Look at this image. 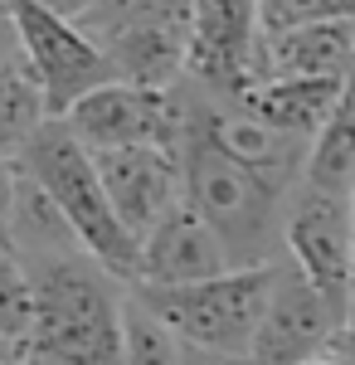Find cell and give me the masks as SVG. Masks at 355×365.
Returning a JSON list of instances; mask_svg holds the SVG:
<instances>
[{
  "mask_svg": "<svg viewBox=\"0 0 355 365\" xmlns=\"http://www.w3.org/2000/svg\"><path fill=\"white\" fill-rule=\"evenodd\" d=\"M127 25H195V0H103V10L83 29L93 39H108Z\"/></svg>",
  "mask_w": 355,
  "mask_h": 365,
  "instance_id": "17",
  "label": "cell"
},
{
  "mask_svg": "<svg viewBox=\"0 0 355 365\" xmlns=\"http://www.w3.org/2000/svg\"><path fill=\"white\" fill-rule=\"evenodd\" d=\"M93 156H98V170L108 180V195L117 205V215H122V225L137 239H146L156 229V220L185 195L180 151H165V146H108V151H93Z\"/></svg>",
  "mask_w": 355,
  "mask_h": 365,
  "instance_id": "11",
  "label": "cell"
},
{
  "mask_svg": "<svg viewBox=\"0 0 355 365\" xmlns=\"http://www.w3.org/2000/svg\"><path fill=\"white\" fill-rule=\"evenodd\" d=\"M263 34L317 25V20H355V0H258Z\"/></svg>",
  "mask_w": 355,
  "mask_h": 365,
  "instance_id": "18",
  "label": "cell"
},
{
  "mask_svg": "<svg viewBox=\"0 0 355 365\" xmlns=\"http://www.w3.org/2000/svg\"><path fill=\"white\" fill-rule=\"evenodd\" d=\"M341 327H346L341 312L331 307L326 297L317 292V282L282 253L248 361L253 365H302V361H312V356H321Z\"/></svg>",
  "mask_w": 355,
  "mask_h": 365,
  "instance_id": "8",
  "label": "cell"
},
{
  "mask_svg": "<svg viewBox=\"0 0 355 365\" xmlns=\"http://www.w3.org/2000/svg\"><path fill=\"white\" fill-rule=\"evenodd\" d=\"M15 190H20V156L0 151V249H10V215H15Z\"/></svg>",
  "mask_w": 355,
  "mask_h": 365,
  "instance_id": "19",
  "label": "cell"
},
{
  "mask_svg": "<svg viewBox=\"0 0 355 365\" xmlns=\"http://www.w3.org/2000/svg\"><path fill=\"white\" fill-rule=\"evenodd\" d=\"M195 103H200V83L190 73L170 88L108 78L88 98H78L63 122L93 151H108V146H165V151H180L185 132H190Z\"/></svg>",
  "mask_w": 355,
  "mask_h": 365,
  "instance_id": "5",
  "label": "cell"
},
{
  "mask_svg": "<svg viewBox=\"0 0 355 365\" xmlns=\"http://www.w3.org/2000/svg\"><path fill=\"white\" fill-rule=\"evenodd\" d=\"M351 322H355V190H351Z\"/></svg>",
  "mask_w": 355,
  "mask_h": 365,
  "instance_id": "24",
  "label": "cell"
},
{
  "mask_svg": "<svg viewBox=\"0 0 355 365\" xmlns=\"http://www.w3.org/2000/svg\"><path fill=\"white\" fill-rule=\"evenodd\" d=\"M224 268H239L229 244L219 239V229L180 195L165 210L156 229L141 239V263H137V282L141 287H180V282H200L215 278ZM132 282V287H137Z\"/></svg>",
  "mask_w": 355,
  "mask_h": 365,
  "instance_id": "10",
  "label": "cell"
},
{
  "mask_svg": "<svg viewBox=\"0 0 355 365\" xmlns=\"http://www.w3.org/2000/svg\"><path fill=\"white\" fill-rule=\"evenodd\" d=\"M20 166L29 175H39V185L58 200V210L68 215V225L78 229L83 249L93 258H103L122 282H137V263H141V239L122 225L117 205L108 195V180L98 170L93 146L63 122L49 117L34 141L20 151Z\"/></svg>",
  "mask_w": 355,
  "mask_h": 365,
  "instance_id": "3",
  "label": "cell"
},
{
  "mask_svg": "<svg viewBox=\"0 0 355 365\" xmlns=\"http://www.w3.org/2000/svg\"><path fill=\"white\" fill-rule=\"evenodd\" d=\"M15 58H25V49H20L15 20H10V5H0V68H5V63H15Z\"/></svg>",
  "mask_w": 355,
  "mask_h": 365,
  "instance_id": "20",
  "label": "cell"
},
{
  "mask_svg": "<svg viewBox=\"0 0 355 365\" xmlns=\"http://www.w3.org/2000/svg\"><path fill=\"white\" fill-rule=\"evenodd\" d=\"M122 365H185V341L165 327L156 312L132 292L127 302V336H122Z\"/></svg>",
  "mask_w": 355,
  "mask_h": 365,
  "instance_id": "16",
  "label": "cell"
},
{
  "mask_svg": "<svg viewBox=\"0 0 355 365\" xmlns=\"http://www.w3.org/2000/svg\"><path fill=\"white\" fill-rule=\"evenodd\" d=\"M346 93H351L346 78H253L224 108H239L292 137H317Z\"/></svg>",
  "mask_w": 355,
  "mask_h": 365,
  "instance_id": "13",
  "label": "cell"
},
{
  "mask_svg": "<svg viewBox=\"0 0 355 365\" xmlns=\"http://www.w3.org/2000/svg\"><path fill=\"white\" fill-rule=\"evenodd\" d=\"M49 117H54L49 113V98H44V88L34 78L29 58L5 63L0 68V151L20 156Z\"/></svg>",
  "mask_w": 355,
  "mask_h": 365,
  "instance_id": "15",
  "label": "cell"
},
{
  "mask_svg": "<svg viewBox=\"0 0 355 365\" xmlns=\"http://www.w3.org/2000/svg\"><path fill=\"white\" fill-rule=\"evenodd\" d=\"M34 287V351L44 365H122L127 302L122 282L103 258L83 249H58L20 258Z\"/></svg>",
  "mask_w": 355,
  "mask_h": 365,
  "instance_id": "2",
  "label": "cell"
},
{
  "mask_svg": "<svg viewBox=\"0 0 355 365\" xmlns=\"http://www.w3.org/2000/svg\"><path fill=\"white\" fill-rule=\"evenodd\" d=\"M185 365H253L248 356H224V351H200V346H185Z\"/></svg>",
  "mask_w": 355,
  "mask_h": 365,
  "instance_id": "22",
  "label": "cell"
},
{
  "mask_svg": "<svg viewBox=\"0 0 355 365\" xmlns=\"http://www.w3.org/2000/svg\"><path fill=\"white\" fill-rule=\"evenodd\" d=\"M258 78H346L355 83V20H317V25L263 34Z\"/></svg>",
  "mask_w": 355,
  "mask_h": 365,
  "instance_id": "12",
  "label": "cell"
},
{
  "mask_svg": "<svg viewBox=\"0 0 355 365\" xmlns=\"http://www.w3.org/2000/svg\"><path fill=\"white\" fill-rule=\"evenodd\" d=\"M282 244L287 258L317 282V292L341 312V322H351V195L297 180Z\"/></svg>",
  "mask_w": 355,
  "mask_h": 365,
  "instance_id": "7",
  "label": "cell"
},
{
  "mask_svg": "<svg viewBox=\"0 0 355 365\" xmlns=\"http://www.w3.org/2000/svg\"><path fill=\"white\" fill-rule=\"evenodd\" d=\"M302 365H341V361H336L331 351H321V356H312V361H302Z\"/></svg>",
  "mask_w": 355,
  "mask_h": 365,
  "instance_id": "25",
  "label": "cell"
},
{
  "mask_svg": "<svg viewBox=\"0 0 355 365\" xmlns=\"http://www.w3.org/2000/svg\"><path fill=\"white\" fill-rule=\"evenodd\" d=\"M258 49H263L258 0H195L185 73L210 88L219 103H229L258 78Z\"/></svg>",
  "mask_w": 355,
  "mask_h": 365,
  "instance_id": "9",
  "label": "cell"
},
{
  "mask_svg": "<svg viewBox=\"0 0 355 365\" xmlns=\"http://www.w3.org/2000/svg\"><path fill=\"white\" fill-rule=\"evenodd\" d=\"M307 185H321V190H355V83L351 93L336 103V113L326 117V127L312 137L307 146V166H302Z\"/></svg>",
  "mask_w": 355,
  "mask_h": 365,
  "instance_id": "14",
  "label": "cell"
},
{
  "mask_svg": "<svg viewBox=\"0 0 355 365\" xmlns=\"http://www.w3.org/2000/svg\"><path fill=\"white\" fill-rule=\"evenodd\" d=\"M39 5H49V10H58V15L78 20V25H88V20L103 10V0H39Z\"/></svg>",
  "mask_w": 355,
  "mask_h": 365,
  "instance_id": "21",
  "label": "cell"
},
{
  "mask_svg": "<svg viewBox=\"0 0 355 365\" xmlns=\"http://www.w3.org/2000/svg\"><path fill=\"white\" fill-rule=\"evenodd\" d=\"M277 263H239L215 278L180 282V287H132L146 307L185 346L224 351V356H253V336L273 292Z\"/></svg>",
  "mask_w": 355,
  "mask_h": 365,
  "instance_id": "4",
  "label": "cell"
},
{
  "mask_svg": "<svg viewBox=\"0 0 355 365\" xmlns=\"http://www.w3.org/2000/svg\"><path fill=\"white\" fill-rule=\"evenodd\" d=\"M326 351H331V356H336L341 365H355V322H346V327H341V331L331 336Z\"/></svg>",
  "mask_w": 355,
  "mask_h": 365,
  "instance_id": "23",
  "label": "cell"
},
{
  "mask_svg": "<svg viewBox=\"0 0 355 365\" xmlns=\"http://www.w3.org/2000/svg\"><path fill=\"white\" fill-rule=\"evenodd\" d=\"M180 170H185V200L219 229L234 263H277L287 253L282 225H287V200L297 185L268 175L219 137L215 93L205 83H200L185 146H180Z\"/></svg>",
  "mask_w": 355,
  "mask_h": 365,
  "instance_id": "1",
  "label": "cell"
},
{
  "mask_svg": "<svg viewBox=\"0 0 355 365\" xmlns=\"http://www.w3.org/2000/svg\"><path fill=\"white\" fill-rule=\"evenodd\" d=\"M0 5H5V0H0Z\"/></svg>",
  "mask_w": 355,
  "mask_h": 365,
  "instance_id": "26",
  "label": "cell"
},
{
  "mask_svg": "<svg viewBox=\"0 0 355 365\" xmlns=\"http://www.w3.org/2000/svg\"><path fill=\"white\" fill-rule=\"evenodd\" d=\"M10 5V20H15V34H20V49H25L34 78L49 98V113L68 117V108L88 98L98 83L117 78L112 73L108 49L68 15H58L39 0H5Z\"/></svg>",
  "mask_w": 355,
  "mask_h": 365,
  "instance_id": "6",
  "label": "cell"
}]
</instances>
